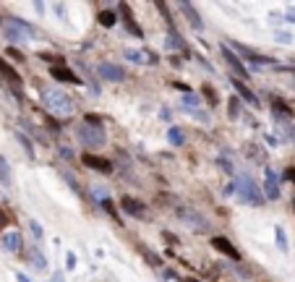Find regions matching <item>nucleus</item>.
Here are the masks:
<instances>
[{
  "label": "nucleus",
  "mask_w": 295,
  "mask_h": 282,
  "mask_svg": "<svg viewBox=\"0 0 295 282\" xmlns=\"http://www.w3.org/2000/svg\"><path fill=\"white\" fill-rule=\"evenodd\" d=\"M3 248L5 251H11V254H16V251L21 248V235L19 233H3Z\"/></svg>",
  "instance_id": "nucleus-13"
},
{
  "label": "nucleus",
  "mask_w": 295,
  "mask_h": 282,
  "mask_svg": "<svg viewBox=\"0 0 295 282\" xmlns=\"http://www.w3.org/2000/svg\"><path fill=\"white\" fill-rule=\"evenodd\" d=\"M287 178H290V180H295V170H287Z\"/></svg>",
  "instance_id": "nucleus-29"
},
{
  "label": "nucleus",
  "mask_w": 295,
  "mask_h": 282,
  "mask_svg": "<svg viewBox=\"0 0 295 282\" xmlns=\"http://www.w3.org/2000/svg\"><path fill=\"white\" fill-rule=\"evenodd\" d=\"M222 55H225V60H228V65L238 73V79H246V76H248V68H246L243 63H240V58L235 55V52H230L228 44H222Z\"/></svg>",
  "instance_id": "nucleus-5"
},
{
  "label": "nucleus",
  "mask_w": 295,
  "mask_h": 282,
  "mask_svg": "<svg viewBox=\"0 0 295 282\" xmlns=\"http://www.w3.org/2000/svg\"><path fill=\"white\" fill-rule=\"evenodd\" d=\"M180 11H183L186 16H188V21H191V26H193V29H204V21L199 19V13L193 11V5H191V3H180Z\"/></svg>",
  "instance_id": "nucleus-15"
},
{
  "label": "nucleus",
  "mask_w": 295,
  "mask_h": 282,
  "mask_svg": "<svg viewBox=\"0 0 295 282\" xmlns=\"http://www.w3.org/2000/svg\"><path fill=\"white\" fill-rule=\"evenodd\" d=\"M100 76L105 81H123L126 79V71L115 63H102L100 65Z\"/></svg>",
  "instance_id": "nucleus-6"
},
{
  "label": "nucleus",
  "mask_w": 295,
  "mask_h": 282,
  "mask_svg": "<svg viewBox=\"0 0 295 282\" xmlns=\"http://www.w3.org/2000/svg\"><path fill=\"white\" fill-rule=\"evenodd\" d=\"M230 115H238V100H230Z\"/></svg>",
  "instance_id": "nucleus-27"
},
{
  "label": "nucleus",
  "mask_w": 295,
  "mask_h": 282,
  "mask_svg": "<svg viewBox=\"0 0 295 282\" xmlns=\"http://www.w3.org/2000/svg\"><path fill=\"white\" fill-rule=\"evenodd\" d=\"M211 246H214V248L219 251V254H225V256L235 259V261H238V259H240V254H238V248L232 246V243H230L228 238H219V235H217V238H211Z\"/></svg>",
  "instance_id": "nucleus-7"
},
{
  "label": "nucleus",
  "mask_w": 295,
  "mask_h": 282,
  "mask_svg": "<svg viewBox=\"0 0 295 282\" xmlns=\"http://www.w3.org/2000/svg\"><path fill=\"white\" fill-rule=\"evenodd\" d=\"M50 76H52L55 81H65V84H81L76 73H73V71H68V68H60V65H52V68H50Z\"/></svg>",
  "instance_id": "nucleus-9"
},
{
  "label": "nucleus",
  "mask_w": 295,
  "mask_h": 282,
  "mask_svg": "<svg viewBox=\"0 0 295 282\" xmlns=\"http://www.w3.org/2000/svg\"><path fill=\"white\" fill-rule=\"evenodd\" d=\"M120 13H123V21H126V29H128V32H131L133 37H144L141 26L136 24V19L131 16V8H128V5H120Z\"/></svg>",
  "instance_id": "nucleus-11"
},
{
  "label": "nucleus",
  "mask_w": 295,
  "mask_h": 282,
  "mask_svg": "<svg viewBox=\"0 0 295 282\" xmlns=\"http://www.w3.org/2000/svg\"><path fill=\"white\" fill-rule=\"evenodd\" d=\"M100 24L102 26H112V24H115V13H112V11H102L100 13Z\"/></svg>",
  "instance_id": "nucleus-18"
},
{
  "label": "nucleus",
  "mask_w": 295,
  "mask_h": 282,
  "mask_svg": "<svg viewBox=\"0 0 295 282\" xmlns=\"http://www.w3.org/2000/svg\"><path fill=\"white\" fill-rule=\"evenodd\" d=\"M29 227H32V233L37 235V238H42V227L37 225V222H32V225H29Z\"/></svg>",
  "instance_id": "nucleus-25"
},
{
  "label": "nucleus",
  "mask_w": 295,
  "mask_h": 282,
  "mask_svg": "<svg viewBox=\"0 0 295 282\" xmlns=\"http://www.w3.org/2000/svg\"><path fill=\"white\" fill-rule=\"evenodd\" d=\"M204 94H207V100H209V105H214V91H211V89L207 87V89H204Z\"/></svg>",
  "instance_id": "nucleus-26"
},
{
  "label": "nucleus",
  "mask_w": 295,
  "mask_h": 282,
  "mask_svg": "<svg viewBox=\"0 0 295 282\" xmlns=\"http://www.w3.org/2000/svg\"><path fill=\"white\" fill-rule=\"evenodd\" d=\"M238 191H240V196H243L246 201H253L256 207L264 201L261 199V194H259V188L253 186V180H248V178H240V183H238Z\"/></svg>",
  "instance_id": "nucleus-3"
},
{
  "label": "nucleus",
  "mask_w": 295,
  "mask_h": 282,
  "mask_svg": "<svg viewBox=\"0 0 295 282\" xmlns=\"http://www.w3.org/2000/svg\"><path fill=\"white\" fill-rule=\"evenodd\" d=\"M264 191H267L269 199H277V196H279V180H277V175L272 170L264 173Z\"/></svg>",
  "instance_id": "nucleus-10"
},
{
  "label": "nucleus",
  "mask_w": 295,
  "mask_h": 282,
  "mask_svg": "<svg viewBox=\"0 0 295 282\" xmlns=\"http://www.w3.org/2000/svg\"><path fill=\"white\" fill-rule=\"evenodd\" d=\"M232 87L238 89V94L243 97V100H246L248 105H253V108H256V105H259V100H256V94H253V91L248 89V87H246V84L240 81V79H232Z\"/></svg>",
  "instance_id": "nucleus-12"
},
{
  "label": "nucleus",
  "mask_w": 295,
  "mask_h": 282,
  "mask_svg": "<svg viewBox=\"0 0 295 282\" xmlns=\"http://www.w3.org/2000/svg\"><path fill=\"white\" fill-rule=\"evenodd\" d=\"M76 136H79L81 144H86V147H102V144H105L102 126H79Z\"/></svg>",
  "instance_id": "nucleus-2"
},
{
  "label": "nucleus",
  "mask_w": 295,
  "mask_h": 282,
  "mask_svg": "<svg viewBox=\"0 0 295 282\" xmlns=\"http://www.w3.org/2000/svg\"><path fill=\"white\" fill-rule=\"evenodd\" d=\"M19 141H21V144H24V149H26V154H29V157H34V149H32V144H29V139H26V136H21V133H19Z\"/></svg>",
  "instance_id": "nucleus-22"
},
{
  "label": "nucleus",
  "mask_w": 295,
  "mask_h": 282,
  "mask_svg": "<svg viewBox=\"0 0 295 282\" xmlns=\"http://www.w3.org/2000/svg\"><path fill=\"white\" fill-rule=\"evenodd\" d=\"M0 73L5 76V81H8L11 87H21V76H19L16 71H13V68H11L8 63H5L3 58H0Z\"/></svg>",
  "instance_id": "nucleus-14"
},
{
  "label": "nucleus",
  "mask_w": 295,
  "mask_h": 282,
  "mask_svg": "<svg viewBox=\"0 0 295 282\" xmlns=\"http://www.w3.org/2000/svg\"><path fill=\"white\" fill-rule=\"evenodd\" d=\"M32 261L37 264V269H44V266H47V261H44V256H40L37 251H32Z\"/></svg>",
  "instance_id": "nucleus-20"
},
{
  "label": "nucleus",
  "mask_w": 295,
  "mask_h": 282,
  "mask_svg": "<svg viewBox=\"0 0 295 282\" xmlns=\"http://www.w3.org/2000/svg\"><path fill=\"white\" fill-rule=\"evenodd\" d=\"M120 207L126 209V215H131L136 219H141L144 215H147V207H144L139 199H131V196H123V199H120Z\"/></svg>",
  "instance_id": "nucleus-4"
},
{
  "label": "nucleus",
  "mask_w": 295,
  "mask_h": 282,
  "mask_svg": "<svg viewBox=\"0 0 295 282\" xmlns=\"http://www.w3.org/2000/svg\"><path fill=\"white\" fill-rule=\"evenodd\" d=\"M126 55L131 58L133 63H144V55H141V52H136V50H126Z\"/></svg>",
  "instance_id": "nucleus-21"
},
{
  "label": "nucleus",
  "mask_w": 295,
  "mask_h": 282,
  "mask_svg": "<svg viewBox=\"0 0 295 282\" xmlns=\"http://www.w3.org/2000/svg\"><path fill=\"white\" fill-rule=\"evenodd\" d=\"M84 165H89L92 170H97V173H112V165L107 162V159H102V157H97V154H84Z\"/></svg>",
  "instance_id": "nucleus-8"
},
{
  "label": "nucleus",
  "mask_w": 295,
  "mask_h": 282,
  "mask_svg": "<svg viewBox=\"0 0 295 282\" xmlns=\"http://www.w3.org/2000/svg\"><path fill=\"white\" fill-rule=\"evenodd\" d=\"M102 207H105V209H107V212H110V215H112V217H115V207H112V201L107 199V196H105V201H102Z\"/></svg>",
  "instance_id": "nucleus-24"
},
{
  "label": "nucleus",
  "mask_w": 295,
  "mask_h": 282,
  "mask_svg": "<svg viewBox=\"0 0 295 282\" xmlns=\"http://www.w3.org/2000/svg\"><path fill=\"white\" fill-rule=\"evenodd\" d=\"M277 240H279V248H287V240H285V233H282V227H277Z\"/></svg>",
  "instance_id": "nucleus-23"
},
{
  "label": "nucleus",
  "mask_w": 295,
  "mask_h": 282,
  "mask_svg": "<svg viewBox=\"0 0 295 282\" xmlns=\"http://www.w3.org/2000/svg\"><path fill=\"white\" fill-rule=\"evenodd\" d=\"M3 225H5V215L0 212V227H3Z\"/></svg>",
  "instance_id": "nucleus-30"
},
{
  "label": "nucleus",
  "mask_w": 295,
  "mask_h": 282,
  "mask_svg": "<svg viewBox=\"0 0 295 282\" xmlns=\"http://www.w3.org/2000/svg\"><path fill=\"white\" fill-rule=\"evenodd\" d=\"M19 282H29V280H26V277H24V274H21V272H19Z\"/></svg>",
  "instance_id": "nucleus-31"
},
{
  "label": "nucleus",
  "mask_w": 295,
  "mask_h": 282,
  "mask_svg": "<svg viewBox=\"0 0 295 282\" xmlns=\"http://www.w3.org/2000/svg\"><path fill=\"white\" fill-rule=\"evenodd\" d=\"M42 105L55 115H71L73 112V102L71 97H65L60 89H44L42 91Z\"/></svg>",
  "instance_id": "nucleus-1"
},
{
  "label": "nucleus",
  "mask_w": 295,
  "mask_h": 282,
  "mask_svg": "<svg viewBox=\"0 0 295 282\" xmlns=\"http://www.w3.org/2000/svg\"><path fill=\"white\" fill-rule=\"evenodd\" d=\"M235 47L243 52V55L248 58V60H253V63H259V65H269L272 63V58H267V55H259V52H253V50H248V47H243V44H235Z\"/></svg>",
  "instance_id": "nucleus-16"
},
{
  "label": "nucleus",
  "mask_w": 295,
  "mask_h": 282,
  "mask_svg": "<svg viewBox=\"0 0 295 282\" xmlns=\"http://www.w3.org/2000/svg\"><path fill=\"white\" fill-rule=\"evenodd\" d=\"M0 183H3L5 188H11V186H13L11 167H8V162H5V157H3V154H0Z\"/></svg>",
  "instance_id": "nucleus-17"
},
{
  "label": "nucleus",
  "mask_w": 295,
  "mask_h": 282,
  "mask_svg": "<svg viewBox=\"0 0 295 282\" xmlns=\"http://www.w3.org/2000/svg\"><path fill=\"white\" fill-rule=\"evenodd\" d=\"M168 136H170V141L175 144V147H180V144H183V131H180V128H170Z\"/></svg>",
  "instance_id": "nucleus-19"
},
{
  "label": "nucleus",
  "mask_w": 295,
  "mask_h": 282,
  "mask_svg": "<svg viewBox=\"0 0 295 282\" xmlns=\"http://www.w3.org/2000/svg\"><path fill=\"white\" fill-rule=\"evenodd\" d=\"M8 55H11V58H16V60H24V55H21V52H19V50H13V47L8 50Z\"/></svg>",
  "instance_id": "nucleus-28"
}]
</instances>
